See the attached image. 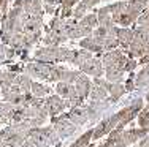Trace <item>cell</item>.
<instances>
[{
	"label": "cell",
	"instance_id": "4fadbf2b",
	"mask_svg": "<svg viewBox=\"0 0 149 147\" xmlns=\"http://www.w3.org/2000/svg\"><path fill=\"white\" fill-rule=\"evenodd\" d=\"M116 38H118V41H119V46L127 52V49H129V46L133 41V29H129V27H118Z\"/></svg>",
	"mask_w": 149,
	"mask_h": 147
},
{
	"label": "cell",
	"instance_id": "6da1fadb",
	"mask_svg": "<svg viewBox=\"0 0 149 147\" xmlns=\"http://www.w3.org/2000/svg\"><path fill=\"white\" fill-rule=\"evenodd\" d=\"M29 130H32V127L27 122H22V124H10L3 130H0V138L6 142L8 147H16L24 142Z\"/></svg>",
	"mask_w": 149,
	"mask_h": 147
},
{
	"label": "cell",
	"instance_id": "30bf717a",
	"mask_svg": "<svg viewBox=\"0 0 149 147\" xmlns=\"http://www.w3.org/2000/svg\"><path fill=\"white\" fill-rule=\"evenodd\" d=\"M74 90H76V95L81 98V100L86 101L89 98V93H91V89H92V79L89 76H86L84 73H81L79 78L74 81Z\"/></svg>",
	"mask_w": 149,
	"mask_h": 147
},
{
	"label": "cell",
	"instance_id": "484cf974",
	"mask_svg": "<svg viewBox=\"0 0 149 147\" xmlns=\"http://www.w3.org/2000/svg\"><path fill=\"white\" fill-rule=\"evenodd\" d=\"M0 147H8V146H6V142H5V141H3V139H2V138H0Z\"/></svg>",
	"mask_w": 149,
	"mask_h": 147
},
{
	"label": "cell",
	"instance_id": "9c48e42d",
	"mask_svg": "<svg viewBox=\"0 0 149 147\" xmlns=\"http://www.w3.org/2000/svg\"><path fill=\"white\" fill-rule=\"evenodd\" d=\"M79 46H81V49H86V51L92 52V54H97L98 57L103 54V40L94 37V35H89V37L81 38Z\"/></svg>",
	"mask_w": 149,
	"mask_h": 147
},
{
	"label": "cell",
	"instance_id": "5b68a950",
	"mask_svg": "<svg viewBox=\"0 0 149 147\" xmlns=\"http://www.w3.org/2000/svg\"><path fill=\"white\" fill-rule=\"evenodd\" d=\"M118 125H119V114L118 112L109 115V117H106V119H103V120H100L94 127V136H92V141H98V139H102L103 136H108L109 133L118 127Z\"/></svg>",
	"mask_w": 149,
	"mask_h": 147
},
{
	"label": "cell",
	"instance_id": "7402d4cb",
	"mask_svg": "<svg viewBox=\"0 0 149 147\" xmlns=\"http://www.w3.org/2000/svg\"><path fill=\"white\" fill-rule=\"evenodd\" d=\"M136 65H138V62L135 60V59L129 57V60H127V63H125V68H124V71H125V73H132L133 70L136 68Z\"/></svg>",
	"mask_w": 149,
	"mask_h": 147
},
{
	"label": "cell",
	"instance_id": "ffe728a7",
	"mask_svg": "<svg viewBox=\"0 0 149 147\" xmlns=\"http://www.w3.org/2000/svg\"><path fill=\"white\" fill-rule=\"evenodd\" d=\"M15 54H16L15 49H11L10 46H6L5 43L0 41V62H5L6 59H11Z\"/></svg>",
	"mask_w": 149,
	"mask_h": 147
},
{
	"label": "cell",
	"instance_id": "3957f363",
	"mask_svg": "<svg viewBox=\"0 0 149 147\" xmlns=\"http://www.w3.org/2000/svg\"><path fill=\"white\" fill-rule=\"evenodd\" d=\"M51 68L52 63H45V62H29L26 65V75L30 76L33 81H40V82H49V75H51Z\"/></svg>",
	"mask_w": 149,
	"mask_h": 147
},
{
	"label": "cell",
	"instance_id": "7c38bea8",
	"mask_svg": "<svg viewBox=\"0 0 149 147\" xmlns=\"http://www.w3.org/2000/svg\"><path fill=\"white\" fill-rule=\"evenodd\" d=\"M56 90V95H59L60 98H63L65 101H70L73 98H76V90H74V86L73 84H68V82H57L54 87Z\"/></svg>",
	"mask_w": 149,
	"mask_h": 147
},
{
	"label": "cell",
	"instance_id": "9a60e30c",
	"mask_svg": "<svg viewBox=\"0 0 149 147\" xmlns=\"http://www.w3.org/2000/svg\"><path fill=\"white\" fill-rule=\"evenodd\" d=\"M30 93H32L35 98H41V100H45L46 97L52 95V93H51V87H48L46 84L40 82V81H33V82H32Z\"/></svg>",
	"mask_w": 149,
	"mask_h": 147
},
{
	"label": "cell",
	"instance_id": "52a82bcc",
	"mask_svg": "<svg viewBox=\"0 0 149 147\" xmlns=\"http://www.w3.org/2000/svg\"><path fill=\"white\" fill-rule=\"evenodd\" d=\"M79 71L84 73L86 76H89V78H92V79H94V78H103V76H105L103 63H102L100 57H95V55L81 66Z\"/></svg>",
	"mask_w": 149,
	"mask_h": 147
},
{
	"label": "cell",
	"instance_id": "e0dca14e",
	"mask_svg": "<svg viewBox=\"0 0 149 147\" xmlns=\"http://www.w3.org/2000/svg\"><path fill=\"white\" fill-rule=\"evenodd\" d=\"M124 70H120L119 66H108L105 68V79L109 82H122L124 79Z\"/></svg>",
	"mask_w": 149,
	"mask_h": 147
},
{
	"label": "cell",
	"instance_id": "cb8c5ba5",
	"mask_svg": "<svg viewBox=\"0 0 149 147\" xmlns=\"http://www.w3.org/2000/svg\"><path fill=\"white\" fill-rule=\"evenodd\" d=\"M78 2H79V0H60L62 6H65V8H73V6H76Z\"/></svg>",
	"mask_w": 149,
	"mask_h": 147
},
{
	"label": "cell",
	"instance_id": "83f0119b",
	"mask_svg": "<svg viewBox=\"0 0 149 147\" xmlns=\"http://www.w3.org/2000/svg\"><path fill=\"white\" fill-rule=\"evenodd\" d=\"M87 147H97V146H95V144H89V146H87Z\"/></svg>",
	"mask_w": 149,
	"mask_h": 147
},
{
	"label": "cell",
	"instance_id": "603a6c76",
	"mask_svg": "<svg viewBox=\"0 0 149 147\" xmlns=\"http://www.w3.org/2000/svg\"><path fill=\"white\" fill-rule=\"evenodd\" d=\"M97 147H116V142H114V139L113 138H109V136H106V139L103 142H100Z\"/></svg>",
	"mask_w": 149,
	"mask_h": 147
},
{
	"label": "cell",
	"instance_id": "44dd1931",
	"mask_svg": "<svg viewBox=\"0 0 149 147\" xmlns=\"http://www.w3.org/2000/svg\"><path fill=\"white\" fill-rule=\"evenodd\" d=\"M124 87H125V92H132V90L136 89V86H135V75H133V73L130 75V78L124 82Z\"/></svg>",
	"mask_w": 149,
	"mask_h": 147
},
{
	"label": "cell",
	"instance_id": "5bb4252c",
	"mask_svg": "<svg viewBox=\"0 0 149 147\" xmlns=\"http://www.w3.org/2000/svg\"><path fill=\"white\" fill-rule=\"evenodd\" d=\"M89 100L91 101H97V103H102V101H108L109 100V95H108V92H106L105 87H102V86H98V84L92 82Z\"/></svg>",
	"mask_w": 149,
	"mask_h": 147
},
{
	"label": "cell",
	"instance_id": "2e32d148",
	"mask_svg": "<svg viewBox=\"0 0 149 147\" xmlns=\"http://www.w3.org/2000/svg\"><path fill=\"white\" fill-rule=\"evenodd\" d=\"M41 133H43V136L46 138V141L49 142V146L51 147H59L60 144V138L59 135L56 133V130L52 128V125H43V127H40Z\"/></svg>",
	"mask_w": 149,
	"mask_h": 147
},
{
	"label": "cell",
	"instance_id": "ba28073f",
	"mask_svg": "<svg viewBox=\"0 0 149 147\" xmlns=\"http://www.w3.org/2000/svg\"><path fill=\"white\" fill-rule=\"evenodd\" d=\"M68 114V120L73 122L76 127H81V125H86L89 122V112H87V108L86 104L83 106H74V108H70L67 111Z\"/></svg>",
	"mask_w": 149,
	"mask_h": 147
},
{
	"label": "cell",
	"instance_id": "8fae6325",
	"mask_svg": "<svg viewBox=\"0 0 149 147\" xmlns=\"http://www.w3.org/2000/svg\"><path fill=\"white\" fill-rule=\"evenodd\" d=\"M97 27H98L97 13H89V14H86L83 19H79V29H81V33H83V38L92 35Z\"/></svg>",
	"mask_w": 149,
	"mask_h": 147
},
{
	"label": "cell",
	"instance_id": "f1b7e54d",
	"mask_svg": "<svg viewBox=\"0 0 149 147\" xmlns=\"http://www.w3.org/2000/svg\"><path fill=\"white\" fill-rule=\"evenodd\" d=\"M16 147H21V146H16Z\"/></svg>",
	"mask_w": 149,
	"mask_h": 147
},
{
	"label": "cell",
	"instance_id": "ac0fdd59",
	"mask_svg": "<svg viewBox=\"0 0 149 147\" xmlns=\"http://www.w3.org/2000/svg\"><path fill=\"white\" fill-rule=\"evenodd\" d=\"M148 84H149V63L144 65L143 70L135 76V86H136V89L144 87V86H148Z\"/></svg>",
	"mask_w": 149,
	"mask_h": 147
},
{
	"label": "cell",
	"instance_id": "4316f807",
	"mask_svg": "<svg viewBox=\"0 0 149 147\" xmlns=\"http://www.w3.org/2000/svg\"><path fill=\"white\" fill-rule=\"evenodd\" d=\"M146 101L149 103V92H148V95H146Z\"/></svg>",
	"mask_w": 149,
	"mask_h": 147
},
{
	"label": "cell",
	"instance_id": "8992f818",
	"mask_svg": "<svg viewBox=\"0 0 149 147\" xmlns=\"http://www.w3.org/2000/svg\"><path fill=\"white\" fill-rule=\"evenodd\" d=\"M45 109L48 111L49 117H56V115L63 114L65 109H68V108H67V103L63 98H60L59 95L52 93V95L45 98Z\"/></svg>",
	"mask_w": 149,
	"mask_h": 147
},
{
	"label": "cell",
	"instance_id": "277c9868",
	"mask_svg": "<svg viewBox=\"0 0 149 147\" xmlns=\"http://www.w3.org/2000/svg\"><path fill=\"white\" fill-rule=\"evenodd\" d=\"M143 108H144L143 98H136V100H133L127 108L120 109L119 112H118V114H119V125H118V127L125 128L127 125H129L130 122L133 120V119L138 117V114L141 112V109H143Z\"/></svg>",
	"mask_w": 149,
	"mask_h": 147
},
{
	"label": "cell",
	"instance_id": "7a4b0ae2",
	"mask_svg": "<svg viewBox=\"0 0 149 147\" xmlns=\"http://www.w3.org/2000/svg\"><path fill=\"white\" fill-rule=\"evenodd\" d=\"M51 125L56 130V133L59 135L60 139L70 138V136L74 135V133L78 131V128H79V127H76L73 122L68 120V114L67 112H63L60 115H56V117H51Z\"/></svg>",
	"mask_w": 149,
	"mask_h": 147
},
{
	"label": "cell",
	"instance_id": "d6986e66",
	"mask_svg": "<svg viewBox=\"0 0 149 147\" xmlns=\"http://www.w3.org/2000/svg\"><path fill=\"white\" fill-rule=\"evenodd\" d=\"M136 122H138V127L140 128H149V104H146L141 109V112L136 117Z\"/></svg>",
	"mask_w": 149,
	"mask_h": 147
},
{
	"label": "cell",
	"instance_id": "d4e9b609",
	"mask_svg": "<svg viewBox=\"0 0 149 147\" xmlns=\"http://www.w3.org/2000/svg\"><path fill=\"white\" fill-rule=\"evenodd\" d=\"M138 147H149V135L144 136L143 139H140V142H138Z\"/></svg>",
	"mask_w": 149,
	"mask_h": 147
}]
</instances>
